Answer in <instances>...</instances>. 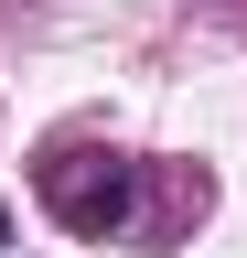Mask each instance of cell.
<instances>
[{
	"label": "cell",
	"instance_id": "obj_1",
	"mask_svg": "<svg viewBox=\"0 0 247 258\" xmlns=\"http://www.w3.org/2000/svg\"><path fill=\"white\" fill-rule=\"evenodd\" d=\"M43 205L75 226V237H118L129 226V205H140V172L118 151H54L43 161Z\"/></svg>",
	"mask_w": 247,
	"mask_h": 258
},
{
	"label": "cell",
	"instance_id": "obj_2",
	"mask_svg": "<svg viewBox=\"0 0 247 258\" xmlns=\"http://www.w3.org/2000/svg\"><path fill=\"white\" fill-rule=\"evenodd\" d=\"M0 247H11V215H0Z\"/></svg>",
	"mask_w": 247,
	"mask_h": 258
}]
</instances>
